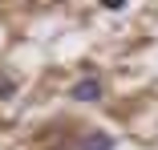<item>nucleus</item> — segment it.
I'll list each match as a JSON object with an SVG mask.
<instances>
[{
    "label": "nucleus",
    "instance_id": "2",
    "mask_svg": "<svg viewBox=\"0 0 158 150\" xmlns=\"http://www.w3.org/2000/svg\"><path fill=\"white\" fill-rule=\"evenodd\" d=\"M77 150H118V138L110 130H85L81 142H77Z\"/></svg>",
    "mask_w": 158,
    "mask_h": 150
},
{
    "label": "nucleus",
    "instance_id": "1",
    "mask_svg": "<svg viewBox=\"0 0 158 150\" xmlns=\"http://www.w3.org/2000/svg\"><path fill=\"white\" fill-rule=\"evenodd\" d=\"M102 77L98 73H85V77H77L73 85H69V98L73 102H81V106H93V102H102Z\"/></svg>",
    "mask_w": 158,
    "mask_h": 150
},
{
    "label": "nucleus",
    "instance_id": "3",
    "mask_svg": "<svg viewBox=\"0 0 158 150\" xmlns=\"http://www.w3.org/2000/svg\"><path fill=\"white\" fill-rule=\"evenodd\" d=\"M12 94H16V81L4 77V81H0V98H12Z\"/></svg>",
    "mask_w": 158,
    "mask_h": 150
},
{
    "label": "nucleus",
    "instance_id": "4",
    "mask_svg": "<svg viewBox=\"0 0 158 150\" xmlns=\"http://www.w3.org/2000/svg\"><path fill=\"white\" fill-rule=\"evenodd\" d=\"M102 8H110V12H122V8H126V0H102Z\"/></svg>",
    "mask_w": 158,
    "mask_h": 150
}]
</instances>
